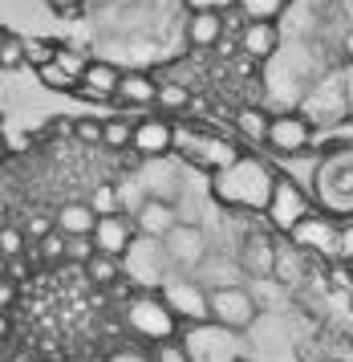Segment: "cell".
Wrapping results in <instances>:
<instances>
[{
	"mask_svg": "<svg viewBox=\"0 0 353 362\" xmlns=\"http://www.w3.org/2000/svg\"><path fill=\"white\" fill-rule=\"evenodd\" d=\"M45 4L53 8V13H78L85 0H45Z\"/></svg>",
	"mask_w": 353,
	"mask_h": 362,
	"instance_id": "obj_42",
	"label": "cell"
},
{
	"mask_svg": "<svg viewBox=\"0 0 353 362\" xmlns=\"http://www.w3.org/2000/svg\"><path fill=\"white\" fill-rule=\"evenodd\" d=\"M309 143H313V122L305 115H273L268 118V139H264V147H273L280 159H297V155H305Z\"/></svg>",
	"mask_w": 353,
	"mask_h": 362,
	"instance_id": "obj_11",
	"label": "cell"
},
{
	"mask_svg": "<svg viewBox=\"0 0 353 362\" xmlns=\"http://www.w3.org/2000/svg\"><path fill=\"white\" fill-rule=\"evenodd\" d=\"M8 334H13V317L0 310V342H8Z\"/></svg>",
	"mask_w": 353,
	"mask_h": 362,
	"instance_id": "obj_43",
	"label": "cell"
},
{
	"mask_svg": "<svg viewBox=\"0 0 353 362\" xmlns=\"http://www.w3.org/2000/svg\"><path fill=\"white\" fill-rule=\"evenodd\" d=\"M333 261L353 264V220H337V240H333Z\"/></svg>",
	"mask_w": 353,
	"mask_h": 362,
	"instance_id": "obj_34",
	"label": "cell"
},
{
	"mask_svg": "<svg viewBox=\"0 0 353 362\" xmlns=\"http://www.w3.org/2000/svg\"><path fill=\"white\" fill-rule=\"evenodd\" d=\"M53 57H57V45H53V41H25V66L41 69V66H49Z\"/></svg>",
	"mask_w": 353,
	"mask_h": 362,
	"instance_id": "obj_35",
	"label": "cell"
},
{
	"mask_svg": "<svg viewBox=\"0 0 353 362\" xmlns=\"http://www.w3.org/2000/svg\"><path fill=\"white\" fill-rule=\"evenodd\" d=\"M208 305H211V322L215 326H227L244 334V329L256 326L260 305L248 285H224V289H208Z\"/></svg>",
	"mask_w": 353,
	"mask_h": 362,
	"instance_id": "obj_9",
	"label": "cell"
},
{
	"mask_svg": "<svg viewBox=\"0 0 353 362\" xmlns=\"http://www.w3.org/2000/svg\"><path fill=\"white\" fill-rule=\"evenodd\" d=\"M155 106H162L167 115H179V110L191 106V90H187L183 82H159V98H155Z\"/></svg>",
	"mask_w": 353,
	"mask_h": 362,
	"instance_id": "obj_27",
	"label": "cell"
},
{
	"mask_svg": "<svg viewBox=\"0 0 353 362\" xmlns=\"http://www.w3.org/2000/svg\"><path fill=\"white\" fill-rule=\"evenodd\" d=\"M276 49H280V29H276V21H244L240 53L248 62H268Z\"/></svg>",
	"mask_w": 353,
	"mask_h": 362,
	"instance_id": "obj_17",
	"label": "cell"
},
{
	"mask_svg": "<svg viewBox=\"0 0 353 362\" xmlns=\"http://www.w3.org/2000/svg\"><path fill=\"white\" fill-rule=\"evenodd\" d=\"M345 57H349V62H353V29H349V33H345Z\"/></svg>",
	"mask_w": 353,
	"mask_h": 362,
	"instance_id": "obj_45",
	"label": "cell"
},
{
	"mask_svg": "<svg viewBox=\"0 0 353 362\" xmlns=\"http://www.w3.org/2000/svg\"><path fill=\"white\" fill-rule=\"evenodd\" d=\"M25 232L20 228H8V224H4V228H0V252H4V261H8V257H20V252H25Z\"/></svg>",
	"mask_w": 353,
	"mask_h": 362,
	"instance_id": "obj_37",
	"label": "cell"
},
{
	"mask_svg": "<svg viewBox=\"0 0 353 362\" xmlns=\"http://www.w3.org/2000/svg\"><path fill=\"white\" fill-rule=\"evenodd\" d=\"M236 8L244 13V21H276L289 8V0H236Z\"/></svg>",
	"mask_w": 353,
	"mask_h": 362,
	"instance_id": "obj_28",
	"label": "cell"
},
{
	"mask_svg": "<svg viewBox=\"0 0 353 362\" xmlns=\"http://www.w3.org/2000/svg\"><path fill=\"white\" fill-rule=\"evenodd\" d=\"M187 4V13L195 8H208V13H227V8H236V0H183Z\"/></svg>",
	"mask_w": 353,
	"mask_h": 362,
	"instance_id": "obj_40",
	"label": "cell"
},
{
	"mask_svg": "<svg viewBox=\"0 0 353 362\" xmlns=\"http://www.w3.org/2000/svg\"><path fill=\"white\" fill-rule=\"evenodd\" d=\"M134 236H138V232H134V220H130L126 212H114V216H97L94 236H90V240H94L97 252H106V257H122Z\"/></svg>",
	"mask_w": 353,
	"mask_h": 362,
	"instance_id": "obj_14",
	"label": "cell"
},
{
	"mask_svg": "<svg viewBox=\"0 0 353 362\" xmlns=\"http://www.w3.org/2000/svg\"><path fill=\"white\" fill-rule=\"evenodd\" d=\"M289 245H297L301 252H309V257H333V240H337V216L329 212H313L297 224V228L285 236Z\"/></svg>",
	"mask_w": 353,
	"mask_h": 362,
	"instance_id": "obj_12",
	"label": "cell"
},
{
	"mask_svg": "<svg viewBox=\"0 0 353 362\" xmlns=\"http://www.w3.org/2000/svg\"><path fill=\"white\" fill-rule=\"evenodd\" d=\"M90 208H94L97 216H114V212H122V204H118V183H97L94 187V196L85 199Z\"/></svg>",
	"mask_w": 353,
	"mask_h": 362,
	"instance_id": "obj_30",
	"label": "cell"
},
{
	"mask_svg": "<svg viewBox=\"0 0 353 362\" xmlns=\"http://www.w3.org/2000/svg\"><path fill=\"white\" fill-rule=\"evenodd\" d=\"M94 224H97V212L85 199L61 204V208H57V220H53V228L61 232L65 240H73V236H94Z\"/></svg>",
	"mask_w": 353,
	"mask_h": 362,
	"instance_id": "obj_20",
	"label": "cell"
},
{
	"mask_svg": "<svg viewBox=\"0 0 353 362\" xmlns=\"http://www.w3.org/2000/svg\"><path fill=\"white\" fill-rule=\"evenodd\" d=\"M134 122L130 118H102V147L106 151H130Z\"/></svg>",
	"mask_w": 353,
	"mask_h": 362,
	"instance_id": "obj_25",
	"label": "cell"
},
{
	"mask_svg": "<svg viewBox=\"0 0 353 362\" xmlns=\"http://www.w3.org/2000/svg\"><path fill=\"white\" fill-rule=\"evenodd\" d=\"M175 147H179V155L187 159V163H195V167H203L208 175H215V171H224V167H232L236 159H240L244 151L232 143V139H220V134H187V131H175Z\"/></svg>",
	"mask_w": 353,
	"mask_h": 362,
	"instance_id": "obj_8",
	"label": "cell"
},
{
	"mask_svg": "<svg viewBox=\"0 0 353 362\" xmlns=\"http://www.w3.org/2000/svg\"><path fill=\"white\" fill-rule=\"evenodd\" d=\"M179 342L187 346L191 362H240L244 354V334L227 326H215V322H199V326H183Z\"/></svg>",
	"mask_w": 353,
	"mask_h": 362,
	"instance_id": "obj_5",
	"label": "cell"
},
{
	"mask_svg": "<svg viewBox=\"0 0 353 362\" xmlns=\"http://www.w3.org/2000/svg\"><path fill=\"white\" fill-rule=\"evenodd\" d=\"M29 261L32 264H53V261H65V236L57 228H49L41 236V245L29 248Z\"/></svg>",
	"mask_w": 353,
	"mask_h": 362,
	"instance_id": "obj_26",
	"label": "cell"
},
{
	"mask_svg": "<svg viewBox=\"0 0 353 362\" xmlns=\"http://www.w3.org/2000/svg\"><path fill=\"white\" fill-rule=\"evenodd\" d=\"M268 118H273V115H264L260 106H240L232 122H236L240 139H248V143L256 147V143H264V139H268Z\"/></svg>",
	"mask_w": 353,
	"mask_h": 362,
	"instance_id": "obj_24",
	"label": "cell"
},
{
	"mask_svg": "<svg viewBox=\"0 0 353 362\" xmlns=\"http://www.w3.org/2000/svg\"><path fill=\"white\" fill-rule=\"evenodd\" d=\"M183 37H187L191 49H211V45H220V41H224V13H208V8L187 13Z\"/></svg>",
	"mask_w": 353,
	"mask_h": 362,
	"instance_id": "obj_19",
	"label": "cell"
},
{
	"mask_svg": "<svg viewBox=\"0 0 353 362\" xmlns=\"http://www.w3.org/2000/svg\"><path fill=\"white\" fill-rule=\"evenodd\" d=\"M8 277V261H4V252H0V281Z\"/></svg>",
	"mask_w": 353,
	"mask_h": 362,
	"instance_id": "obj_46",
	"label": "cell"
},
{
	"mask_svg": "<svg viewBox=\"0 0 353 362\" xmlns=\"http://www.w3.org/2000/svg\"><path fill=\"white\" fill-rule=\"evenodd\" d=\"M273 183H276V171L260 155H240L232 167L211 175V199L220 208H232V212L264 216L268 196H273Z\"/></svg>",
	"mask_w": 353,
	"mask_h": 362,
	"instance_id": "obj_1",
	"label": "cell"
},
{
	"mask_svg": "<svg viewBox=\"0 0 353 362\" xmlns=\"http://www.w3.org/2000/svg\"><path fill=\"white\" fill-rule=\"evenodd\" d=\"M37 82L45 86V90H57V94H73L78 90V78H69L57 62H49V66L37 69Z\"/></svg>",
	"mask_w": 353,
	"mask_h": 362,
	"instance_id": "obj_29",
	"label": "cell"
},
{
	"mask_svg": "<svg viewBox=\"0 0 353 362\" xmlns=\"http://www.w3.org/2000/svg\"><path fill=\"white\" fill-rule=\"evenodd\" d=\"M69 134L85 143V147H102V118H73L69 122Z\"/></svg>",
	"mask_w": 353,
	"mask_h": 362,
	"instance_id": "obj_32",
	"label": "cell"
},
{
	"mask_svg": "<svg viewBox=\"0 0 353 362\" xmlns=\"http://www.w3.org/2000/svg\"><path fill=\"white\" fill-rule=\"evenodd\" d=\"M122 326L134 342H146V346H162L183 334V322H179L171 305L162 301L159 289H138V293L126 297L122 305Z\"/></svg>",
	"mask_w": 353,
	"mask_h": 362,
	"instance_id": "obj_2",
	"label": "cell"
},
{
	"mask_svg": "<svg viewBox=\"0 0 353 362\" xmlns=\"http://www.w3.org/2000/svg\"><path fill=\"white\" fill-rule=\"evenodd\" d=\"M273 261H276V245L268 236H260L252 232L240 248V269L244 273H252V277H273Z\"/></svg>",
	"mask_w": 353,
	"mask_h": 362,
	"instance_id": "obj_21",
	"label": "cell"
},
{
	"mask_svg": "<svg viewBox=\"0 0 353 362\" xmlns=\"http://www.w3.org/2000/svg\"><path fill=\"white\" fill-rule=\"evenodd\" d=\"M171 257H167V245L155 240V236H134L130 248L122 252V277L134 285V289H162V281L171 277Z\"/></svg>",
	"mask_w": 353,
	"mask_h": 362,
	"instance_id": "obj_4",
	"label": "cell"
},
{
	"mask_svg": "<svg viewBox=\"0 0 353 362\" xmlns=\"http://www.w3.org/2000/svg\"><path fill=\"white\" fill-rule=\"evenodd\" d=\"M175 224H179V208L171 204V199H159V196H146L143 208L134 212V232H138V236H155V240H162Z\"/></svg>",
	"mask_w": 353,
	"mask_h": 362,
	"instance_id": "obj_15",
	"label": "cell"
},
{
	"mask_svg": "<svg viewBox=\"0 0 353 362\" xmlns=\"http://www.w3.org/2000/svg\"><path fill=\"white\" fill-rule=\"evenodd\" d=\"M94 252H97V248H94V240H90V236H73V240H65V261L85 264Z\"/></svg>",
	"mask_w": 353,
	"mask_h": 362,
	"instance_id": "obj_38",
	"label": "cell"
},
{
	"mask_svg": "<svg viewBox=\"0 0 353 362\" xmlns=\"http://www.w3.org/2000/svg\"><path fill=\"white\" fill-rule=\"evenodd\" d=\"M162 301L171 305L183 326H199V322H211V305H208V285L195 277V273H171L162 281Z\"/></svg>",
	"mask_w": 353,
	"mask_h": 362,
	"instance_id": "obj_7",
	"label": "cell"
},
{
	"mask_svg": "<svg viewBox=\"0 0 353 362\" xmlns=\"http://www.w3.org/2000/svg\"><path fill=\"white\" fill-rule=\"evenodd\" d=\"M16 66H25V37L0 33V69H16Z\"/></svg>",
	"mask_w": 353,
	"mask_h": 362,
	"instance_id": "obj_31",
	"label": "cell"
},
{
	"mask_svg": "<svg viewBox=\"0 0 353 362\" xmlns=\"http://www.w3.org/2000/svg\"><path fill=\"white\" fill-rule=\"evenodd\" d=\"M106 362H155V358H150V350H138V346H122V350H114Z\"/></svg>",
	"mask_w": 353,
	"mask_h": 362,
	"instance_id": "obj_39",
	"label": "cell"
},
{
	"mask_svg": "<svg viewBox=\"0 0 353 362\" xmlns=\"http://www.w3.org/2000/svg\"><path fill=\"white\" fill-rule=\"evenodd\" d=\"M150 358L155 362H191V354H187V346L179 342V338H171V342H162V346H150Z\"/></svg>",
	"mask_w": 353,
	"mask_h": 362,
	"instance_id": "obj_36",
	"label": "cell"
},
{
	"mask_svg": "<svg viewBox=\"0 0 353 362\" xmlns=\"http://www.w3.org/2000/svg\"><path fill=\"white\" fill-rule=\"evenodd\" d=\"M155 98H159V82H155L150 74H143V69L122 74V82L114 90V102H118L122 110H146V106H155Z\"/></svg>",
	"mask_w": 353,
	"mask_h": 362,
	"instance_id": "obj_18",
	"label": "cell"
},
{
	"mask_svg": "<svg viewBox=\"0 0 353 362\" xmlns=\"http://www.w3.org/2000/svg\"><path fill=\"white\" fill-rule=\"evenodd\" d=\"M240 362H252V358H240Z\"/></svg>",
	"mask_w": 353,
	"mask_h": 362,
	"instance_id": "obj_47",
	"label": "cell"
},
{
	"mask_svg": "<svg viewBox=\"0 0 353 362\" xmlns=\"http://www.w3.org/2000/svg\"><path fill=\"white\" fill-rule=\"evenodd\" d=\"M130 151H138L143 159H167L175 151V122H167V118H138Z\"/></svg>",
	"mask_w": 353,
	"mask_h": 362,
	"instance_id": "obj_13",
	"label": "cell"
},
{
	"mask_svg": "<svg viewBox=\"0 0 353 362\" xmlns=\"http://www.w3.org/2000/svg\"><path fill=\"white\" fill-rule=\"evenodd\" d=\"M309 212H313V192H305V187H301L297 180H289V175H276L273 196H268V208H264L268 228L280 232V236H289Z\"/></svg>",
	"mask_w": 353,
	"mask_h": 362,
	"instance_id": "obj_6",
	"label": "cell"
},
{
	"mask_svg": "<svg viewBox=\"0 0 353 362\" xmlns=\"http://www.w3.org/2000/svg\"><path fill=\"white\" fill-rule=\"evenodd\" d=\"M85 269V277H90V285H102V289H114L122 277V257H106V252H94L90 261L81 264Z\"/></svg>",
	"mask_w": 353,
	"mask_h": 362,
	"instance_id": "obj_23",
	"label": "cell"
},
{
	"mask_svg": "<svg viewBox=\"0 0 353 362\" xmlns=\"http://www.w3.org/2000/svg\"><path fill=\"white\" fill-rule=\"evenodd\" d=\"M53 62H57L69 78H81V69L90 66V57H85L81 49H73V45H57V57H53Z\"/></svg>",
	"mask_w": 353,
	"mask_h": 362,
	"instance_id": "obj_33",
	"label": "cell"
},
{
	"mask_svg": "<svg viewBox=\"0 0 353 362\" xmlns=\"http://www.w3.org/2000/svg\"><path fill=\"white\" fill-rule=\"evenodd\" d=\"M118 82H122V69L114 66V62H90V66L81 69L73 94H81V98H90V102H114Z\"/></svg>",
	"mask_w": 353,
	"mask_h": 362,
	"instance_id": "obj_16",
	"label": "cell"
},
{
	"mask_svg": "<svg viewBox=\"0 0 353 362\" xmlns=\"http://www.w3.org/2000/svg\"><path fill=\"white\" fill-rule=\"evenodd\" d=\"M13 301H16V281L4 277V281H0V310L8 313V310H13Z\"/></svg>",
	"mask_w": 353,
	"mask_h": 362,
	"instance_id": "obj_41",
	"label": "cell"
},
{
	"mask_svg": "<svg viewBox=\"0 0 353 362\" xmlns=\"http://www.w3.org/2000/svg\"><path fill=\"white\" fill-rule=\"evenodd\" d=\"M162 245H167V257H171V269H175V273H195L211 252L203 228L191 224V220H179L175 228L162 236Z\"/></svg>",
	"mask_w": 353,
	"mask_h": 362,
	"instance_id": "obj_10",
	"label": "cell"
},
{
	"mask_svg": "<svg viewBox=\"0 0 353 362\" xmlns=\"http://www.w3.org/2000/svg\"><path fill=\"white\" fill-rule=\"evenodd\" d=\"M313 204L329 216L353 212V147L325 151L313 171Z\"/></svg>",
	"mask_w": 353,
	"mask_h": 362,
	"instance_id": "obj_3",
	"label": "cell"
},
{
	"mask_svg": "<svg viewBox=\"0 0 353 362\" xmlns=\"http://www.w3.org/2000/svg\"><path fill=\"white\" fill-rule=\"evenodd\" d=\"M0 362H13V350H8V342H0Z\"/></svg>",
	"mask_w": 353,
	"mask_h": 362,
	"instance_id": "obj_44",
	"label": "cell"
},
{
	"mask_svg": "<svg viewBox=\"0 0 353 362\" xmlns=\"http://www.w3.org/2000/svg\"><path fill=\"white\" fill-rule=\"evenodd\" d=\"M195 277L203 281L208 289H224V285H240L244 269L236 261H227V257H211V252H208V261L195 269Z\"/></svg>",
	"mask_w": 353,
	"mask_h": 362,
	"instance_id": "obj_22",
	"label": "cell"
}]
</instances>
